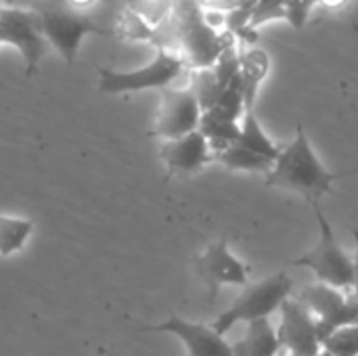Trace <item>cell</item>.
Returning a JSON list of instances; mask_svg holds the SVG:
<instances>
[{"instance_id":"5bb4252c","label":"cell","mask_w":358,"mask_h":356,"mask_svg":"<svg viewBox=\"0 0 358 356\" xmlns=\"http://www.w3.org/2000/svg\"><path fill=\"white\" fill-rule=\"evenodd\" d=\"M271 69V57L264 48L252 46L248 50H239V76L231 86H235L245 101V109H254L258 88L268 76Z\"/></svg>"},{"instance_id":"6da1fadb","label":"cell","mask_w":358,"mask_h":356,"mask_svg":"<svg viewBox=\"0 0 358 356\" xmlns=\"http://www.w3.org/2000/svg\"><path fill=\"white\" fill-rule=\"evenodd\" d=\"M344 176H348V172L336 174L325 168V164L317 157L308 134L302 126H298L294 141L281 149V155L277 157L273 170L266 174L264 185L298 193L310 201V206H315L325 193L331 191L334 183Z\"/></svg>"},{"instance_id":"d6986e66","label":"cell","mask_w":358,"mask_h":356,"mask_svg":"<svg viewBox=\"0 0 358 356\" xmlns=\"http://www.w3.org/2000/svg\"><path fill=\"white\" fill-rule=\"evenodd\" d=\"M111 34L132 42H155V27H151L141 15H136L130 6H122L111 23Z\"/></svg>"},{"instance_id":"e0dca14e","label":"cell","mask_w":358,"mask_h":356,"mask_svg":"<svg viewBox=\"0 0 358 356\" xmlns=\"http://www.w3.org/2000/svg\"><path fill=\"white\" fill-rule=\"evenodd\" d=\"M34 220L23 216L0 214V258L17 256L34 235Z\"/></svg>"},{"instance_id":"277c9868","label":"cell","mask_w":358,"mask_h":356,"mask_svg":"<svg viewBox=\"0 0 358 356\" xmlns=\"http://www.w3.org/2000/svg\"><path fill=\"white\" fill-rule=\"evenodd\" d=\"M292 292H294V279L287 273L271 275L243 290L241 296L216 317L212 327L220 336H227L239 323L248 325L252 321L268 319L273 313L281 311L283 302L292 298Z\"/></svg>"},{"instance_id":"7402d4cb","label":"cell","mask_w":358,"mask_h":356,"mask_svg":"<svg viewBox=\"0 0 358 356\" xmlns=\"http://www.w3.org/2000/svg\"><path fill=\"white\" fill-rule=\"evenodd\" d=\"M323 348L334 356H358V325L336 329L323 340Z\"/></svg>"},{"instance_id":"4fadbf2b","label":"cell","mask_w":358,"mask_h":356,"mask_svg":"<svg viewBox=\"0 0 358 356\" xmlns=\"http://www.w3.org/2000/svg\"><path fill=\"white\" fill-rule=\"evenodd\" d=\"M159 155L170 174H193L214 159V151L199 130L174 141H164Z\"/></svg>"},{"instance_id":"ffe728a7","label":"cell","mask_w":358,"mask_h":356,"mask_svg":"<svg viewBox=\"0 0 358 356\" xmlns=\"http://www.w3.org/2000/svg\"><path fill=\"white\" fill-rule=\"evenodd\" d=\"M224 168L229 170H243V172H271L273 170V162L254 153L252 149L248 147H241V145H231L227 147L224 151L216 153L214 155Z\"/></svg>"},{"instance_id":"603a6c76","label":"cell","mask_w":358,"mask_h":356,"mask_svg":"<svg viewBox=\"0 0 358 356\" xmlns=\"http://www.w3.org/2000/svg\"><path fill=\"white\" fill-rule=\"evenodd\" d=\"M124 4L141 15L151 27H159L172 15V0H128Z\"/></svg>"},{"instance_id":"9a60e30c","label":"cell","mask_w":358,"mask_h":356,"mask_svg":"<svg viewBox=\"0 0 358 356\" xmlns=\"http://www.w3.org/2000/svg\"><path fill=\"white\" fill-rule=\"evenodd\" d=\"M231 348L233 356H277L283 353L277 327L268 319L248 323L243 338L231 344Z\"/></svg>"},{"instance_id":"d4e9b609","label":"cell","mask_w":358,"mask_h":356,"mask_svg":"<svg viewBox=\"0 0 358 356\" xmlns=\"http://www.w3.org/2000/svg\"><path fill=\"white\" fill-rule=\"evenodd\" d=\"M285 6H287V0H254L250 27L258 29L266 21L285 19Z\"/></svg>"},{"instance_id":"9c48e42d","label":"cell","mask_w":358,"mask_h":356,"mask_svg":"<svg viewBox=\"0 0 358 356\" xmlns=\"http://www.w3.org/2000/svg\"><path fill=\"white\" fill-rule=\"evenodd\" d=\"M193 266L208 290V302L216 300L222 285H245L250 277V266L231 254L229 241L224 237L197 254Z\"/></svg>"},{"instance_id":"484cf974","label":"cell","mask_w":358,"mask_h":356,"mask_svg":"<svg viewBox=\"0 0 358 356\" xmlns=\"http://www.w3.org/2000/svg\"><path fill=\"white\" fill-rule=\"evenodd\" d=\"M315 4H317V0H287L285 21H289L294 29H302L304 23L308 21V15Z\"/></svg>"},{"instance_id":"4316f807","label":"cell","mask_w":358,"mask_h":356,"mask_svg":"<svg viewBox=\"0 0 358 356\" xmlns=\"http://www.w3.org/2000/svg\"><path fill=\"white\" fill-rule=\"evenodd\" d=\"M65 2H67L69 6L82 10V13H92V10H96V6L101 4V0H65Z\"/></svg>"},{"instance_id":"f546056e","label":"cell","mask_w":358,"mask_h":356,"mask_svg":"<svg viewBox=\"0 0 358 356\" xmlns=\"http://www.w3.org/2000/svg\"><path fill=\"white\" fill-rule=\"evenodd\" d=\"M315 356H334V355H331V353H327V350H325V348H323V350H321V353H319V355H315Z\"/></svg>"},{"instance_id":"2e32d148","label":"cell","mask_w":358,"mask_h":356,"mask_svg":"<svg viewBox=\"0 0 358 356\" xmlns=\"http://www.w3.org/2000/svg\"><path fill=\"white\" fill-rule=\"evenodd\" d=\"M199 132L203 134V138L208 141L210 149L216 155L239 141L241 124L237 120L224 118L216 111H203L201 122H199Z\"/></svg>"},{"instance_id":"5b68a950","label":"cell","mask_w":358,"mask_h":356,"mask_svg":"<svg viewBox=\"0 0 358 356\" xmlns=\"http://www.w3.org/2000/svg\"><path fill=\"white\" fill-rule=\"evenodd\" d=\"M313 210H315L317 225H319V241L310 252L302 254L292 264L313 271L315 277L319 279V283H323V285L348 292V290L355 287V262H352V256L346 254L342 250V245L338 243L336 233H334L329 220L325 218L321 206L315 204Z\"/></svg>"},{"instance_id":"f1b7e54d","label":"cell","mask_w":358,"mask_h":356,"mask_svg":"<svg viewBox=\"0 0 358 356\" xmlns=\"http://www.w3.org/2000/svg\"><path fill=\"white\" fill-rule=\"evenodd\" d=\"M348 0H317V4L329 8V10H336V8H342Z\"/></svg>"},{"instance_id":"44dd1931","label":"cell","mask_w":358,"mask_h":356,"mask_svg":"<svg viewBox=\"0 0 358 356\" xmlns=\"http://www.w3.org/2000/svg\"><path fill=\"white\" fill-rule=\"evenodd\" d=\"M189 88H191V92L195 94V99H197L201 111L214 109L216 103H218V99H220L222 92L227 90V88L218 82L214 69H195V71H191V86H189Z\"/></svg>"},{"instance_id":"8992f818","label":"cell","mask_w":358,"mask_h":356,"mask_svg":"<svg viewBox=\"0 0 358 356\" xmlns=\"http://www.w3.org/2000/svg\"><path fill=\"white\" fill-rule=\"evenodd\" d=\"M187 63L176 50L157 48L153 61L138 69H99V90L105 94H128L141 90H166L185 71Z\"/></svg>"},{"instance_id":"ac0fdd59","label":"cell","mask_w":358,"mask_h":356,"mask_svg":"<svg viewBox=\"0 0 358 356\" xmlns=\"http://www.w3.org/2000/svg\"><path fill=\"white\" fill-rule=\"evenodd\" d=\"M239 124H241V134H239L237 145L248 147L254 153H258V155H262V157H266V159H271L275 164L277 157L281 155V147H277L271 141V136L264 132L256 111L254 109H245V113H243Z\"/></svg>"},{"instance_id":"7c38bea8","label":"cell","mask_w":358,"mask_h":356,"mask_svg":"<svg viewBox=\"0 0 358 356\" xmlns=\"http://www.w3.org/2000/svg\"><path fill=\"white\" fill-rule=\"evenodd\" d=\"M141 332H145V334L159 332V334H170V336L178 338L185 346L187 356H233L231 344L212 325L187 321L176 315H170L166 321H162L157 325H147Z\"/></svg>"},{"instance_id":"52a82bcc","label":"cell","mask_w":358,"mask_h":356,"mask_svg":"<svg viewBox=\"0 0 358 356\" xmlns=\"http://www.w3.org/2000/svg\"><path fill=\"white\" fill-rule=\"evenodd\" d=\"M0 44L15 46L23 59L25 76H34L46 50V40L40 31L34 8L0 4Z\"/></svg>"},{"instance_id":"3957f363","label":"cell","mask_w":358,"mask_h":356,"mask_svg":"<svg viewBox=\"0 0 358 356\" xmlns=\"http://www.w3.org/2000/svg\"><path fill=\"white\" fill-rule=\"evenodd\" d=\"M40 31L46 44L65 61L67 67L73 65L82 40L90 34H111L94 13H82L69 6L65 0H40L34 6Z\"/></svg>"},{"instance_id":"8fae6325","label":"cell","mask_w":358,"mask_h":356,"mask_svg":"<svg viewBox=\"0 0 358 356\" xmlns=\"http://www.w3.org/2000/svg\"><path fill=\"white\" fill-rule=\"evenodd\" d=\"M277 336L283 353L294 356H315L323 350L319 321L300 300H285L281 306Z\"/></svg>"},{"instance_id":"83f0119b","label":"cell","mask_w":358,"mask_h":356,"mask_svg":"<svg viewBox=\"0 0 358 356\" xmlns=\"http://www.w3.org/2000/svg\"><path fill=\"white\" fill-rule=\"evenodd\" d=\"M352 237H355V245H357V254L352 258V262H355V287H352V292L358 298V229H352Z\"/></svg>"},{"instance_id":"30bf717a","label":"cell","mask_w":358,"mask_h":356,"mask_svg":"<svg viewBox=\"0 0 358 356\" xmlns=\"http://www.w3.org/2000/svg\"><path fill=\"white\" fill-rule=\"evenodd\" d=\"M201 115L203 111L191 88L170 86L162 90V103L151 136H159L162 141H174L185 134H191L199 130Z\"/></svg>"},{"instance_id":"ba28073f","label":"cell","mask_w":358,"mask_h":356,"mask_svg":"<svg viewBox=\"0 0 358 356\" xmlns=\"http://www.w3.org/2000/svg\"><path fill=\"white\" fill-rule=\"evenodd\" d=\"M298 300L315 315L319 321L321 340L340 327L358 325V298L346 296V292L317 283L300 292Z\"/></svg>"},{"instance_id":"cb8c5ba5","label":"cell","mask_w":358,"mask_h":356,"mask_svg":"<svg viewBox=\"0 0 358 356\" xmlns=\"http://www.w3.org/2000/svg\"><path fill=\"white\" fill-rule=\"evenodd\" d=\"M212 69H214L218 82H220L224 88H229V86L235 82V78L239 76V46L227 48V50L218 57V61H216V65H214Z\"/></svg>"},{"instance_id":"4dcf8cb0","label":"cell","mask_w":358,"mask_h":356,"mask_svg":"<svg viewBox=\"0 0 358 356\" xmlns=\"http://www.w3.org/2000/svg\"><path fill=\"white\" fill-rule=\"evenodd\" d=\"M277 356H294V355H287V353H281V355H277Z\"/></svg>"},{"instance_id":"7a4b0ae2","label":"cell","mask_w":358,"mask_h":356,"mask_svg":"<svg viewBox=\"0 0 358 356\" xmlns=\"http://www.w3.org/2000/svg\"><path fill=\"white\" fill-rule=\"evenodd\" d=\"M172 21L178 34V55L191 71L212 69L227 48L237 46L235 34L208 25L203 0H172Z\"/></svg>"}]
</instances>
